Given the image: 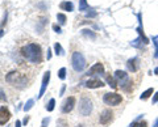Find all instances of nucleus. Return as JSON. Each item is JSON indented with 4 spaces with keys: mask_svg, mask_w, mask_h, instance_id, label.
<instances>
[{
    "mask_svg": "<svg viewBox=\"0 0 158 127\" xmlns=\"http://www.w3.org/2000/svg\"><path fill=\"white\" fill-rule=\"evenodd\" d=\"M114 111H112L111 109H104L103 111L100 113L99 115V122L101 123L103 126H108L111 125L112 121H114Z\"/></svg>",
    "mask_w": 158,
    "mask_h": 127,
    "instance_id": "423d86ee",
    "label": "nucleus"
},
{
    "mask_svg": "<svg viewBox=\"0 0 158 127\" xmlns=\"http://www.w3.org/2000/svg\"><path fill=\"white\" fill-rule=\"evenodd\" d=\"M41 127H48V126H41Z\"/></svg>",
    "mask_w": 158,
    "mask_h": 127,
    "instance_id": "a19ab883",
    "label": "nucleus"
},
{
    "mask_svg": "<svg viewBox=\"0 0 158 127\" xmlns=\"http://www.w3.org/2000/svg\"><path fill=\"white\" fill-rule=\"evenodd\" d=\"M58 77L61 80H65L66 79V68H61L58 71Z\"/></svg>",
    "mask_w": 158,
    "mask_h": 127,
    "instance_id": "b1692460",
    "label": "nucleus"
},
{
    "mask_svg": "<svg viewBox=\"0 0 158 127\" xmlns=\"http://www.w3.org/2000/svg\"><path fill=\"white\" fill-rule=\"evenodd\" d=\"M53 30H54L55 33H62V30H61V28H59V26H58L57 24H54V25H53Z\"/></svg>",
    "mask_w": 158,
    "mask_h": 127,
    "instance_id": "cd10ccee",
    "label": "nucleus"
},
{
    "mask_svg": "<svg viewBox=\"0 0 158 127\" xmlns=\"http://www.w3.org/2000/svg\"><path fill=\"white\" fill-rule=\"evenodd\" d=\"M0 101H7V97L2 91H0Z\"/></svg>",
    "mask_w": 158,
    "mask_h": 127,
    "instance_id": "c756f323",
    "label": "nucleus"
},
{
    "mask_svg": "<svg viewBox=\"0 0 158 127\" xmlns=\"http://www.w3.org/2000/svg\"><path fill=\"white\" fill-rule=\"evenodd\" d=\"M33 104H35V100H29L28 102H26V105L24 106V111H29L33 107Z\"/></svg>",
    "mask_w": 158,
    "mask_h": 127,
    "instance_id": "5701e85b",
    "label": "nucleus"
},
{
    "mask_svg": "<svg viewBox=\"0 0 158 127\" xmlns=\"http://www.w3.org/2000/svg\"><path fill=\"white\" fill-rule=\"evenodd\" d=\"M96 12L94 9H90V12H87V17H91V18H94V17H96Z\"/></svg>",
    "mask_w": 158,
    "mask_h": 127,
    "instance_id": "bb28decb",
    "label": "nucleus"
},
{
    "mask_svg": "<svg viewBox=\"0 0 158 127\" xmlns=\"http://www.w3.org/2000/svg\"><path fill=\"white\" fill-rule=\"evenodd\" d=\"M12 117V114H11V111L8 110V107L7 106H2L0 107V125H5L7 122L11 119Z\"/></svg>",
    "mask_w": 158,
    "mask_h": 127,
    "instance_id": "9b49d317",
    "label": "nucleus"
},
{
    "mask_svg": "<svg viewBox=\"0 0 158 127\" xmlns=\"http://www.w3.org/2000/svg\"><path fill=\"white\" fill-rule=\"evenodd\" d=\"M104 76H105V80H107V84L110 85L112 89H116V88H117V81H116L115 77H112L111 75H104Z\"/></svg>",
    "mask_w": 158,
    "mask_h": 127,
    "instance_id": "4468645a",
    "label": "nucleus"
},
{
    "mask_svg": "<svg viewBox=\"0 0 158 127\" xmlns=\"http://www.w3.org/2000/svg\"><path fill=\"white\" fill-rule=\"evenodd\" d=\"M46 58H48V60L51 58V51H50V48H48V55H46Z\"/></svg>",
    "mask_w": 158,
    "mask_h": 127,
    "instance_id": "f704fd0d",
    "label": "nucleus"
},
{
    "mask_svg": "<svg viewBox=\"0 0 158 127\" xmlns=\"http://www.w3.org/2000/svg\"><path fill=\"white\" fill-rule=\"evenodd\" d=\"M152 127H158V118L156 119V122L153 123V126H152Z\"/></svg>",
    "mask_w": 158,
    "mask_h": 127,
    "instance_id": "4c0bfd02",
    "label": "nucleus"
},
{
    "mask_svg": "<svg viewBox=\"0 0 158 127\" xmlns=\"http://www.w3.org/2000/svg\"><path fill=\"white\" fill-rule=\"evenodd\" d=\"M153 104H157L158 102V92L154 93V97H153V101H152Z\"/></svg>",
    "mask_w": 158,
    "mask_h": 127,
    "instance_id": "c85d7f7f",
    "label": "nucleus"
},
{
    "mask_svg": "<svg viewBox=\"0 0 158 127\" xmlns=\"http://www.w3.org/2000/svg\"><path fill=\"white\" fill-rule=\"evenodd\" d=\"M129 127H138V121H133L129 125Z\"/></svg>",
    "mask_w": 158,
    "mask_h": 127,
    "instance_id": "473e14b6",
    "label": "nucleus"
},
{
    "mask_svg": "<svg viewBox=\"0 0 158 127\" xmlns=\"http://www.w3.org/2000/svg\"><path fill=\"white\" fill-rule=\"evenodd\" d=\"M29 122V117H25L24 118V121H22V125H25L26 126V123H28Z\"/></svg>",
    "mask_w": 158,
    "mask_h": 127,
    "instance_id": "c9c22d12",
    "label": "nucleus"
},
{
    "mask_svg": "<svg viewBox=\"0 0 158 127\" xmlns=\"http://www.w3.org/2000/svg\"><path fill=\"white\" fill-rule=\"evenodd\" d=\"M153 93H154V89H153V88L146 89V91H145V92H142V94L140 96V100H144V101H145V100H148L149 97L153 94Z\"/></svg>",
    "mask_w": 158,
    "mask_h": 127,
    "instance_id": "dca6fc26",
    "label": "nucleus"
},
{
    "mask_svg": "<svg viewBox=\"0 0 158 127\" xmlns=\"http://www.w3.org/2000/svg\"><path fill=\"white\" fill-rule=\"evenodd\" d=\"M154 75H157V76H158V67H156V68H154Z\"/></svg>",
    "mask_w": 158,
    "mask_h": 127,
    "instance_id": "58836bf2",
    "label": "nucleus"
},
{
    "mask_svg": "<svg viewBox=\"0 0 158 127\" xmlns=\"http://www.w3.org/2000/svg\"><path fill=\"white\" fill-rule=\"evenodd\" d=\"M142 43H144V42H142V39L140 38V37H138V38H136L134 41H132V42H130L132 46H133V47H137V48H141V47H142Z\"/></svg>",
    "mask_w": 158,
    "mask_h": 127,
    "instance_id": "a211bd4d",
    "label": "nucleus"
},
{
    "mask_svg": "<svg viewBox=\"0 0 158 127\" xmlns=\"http://www.w3.org/2000/svg\"><path fill=\"white\" fill-rule=\"evenodd\" d=\"M49 122H50V118H45L44 121H42V126H48Z\"/></svg>",
    "mask_w": 158,
    "mask_h": 127,
    "instance_id": "7c9ffc66",
    "label": "nucleus"
},
{
    "mask_svg": "<svg viewBox=\"0 0 158 127\" xmlns=\"http://www.w3.org/2000/svg\"><path fill=\"white\" fill-rule=\"evenodd\" d=\"M54 107H55V100L50 98V101L48 102V105L45 106V109H46L48 111H53V110H54Z\"/></svg>",
    "mask_w": 158,
    "mask_h": 127,
    "instance_id": "6ab92c4d",
    "label": "nucleus"
},
{
    "mask_svg": "<svg viewBox=\"0 0 158 127\" xmlns=\"http://www.w3.org/2000/svg\"><path fill=\"white\" fill-rule=\"evenodd\" d=\"M75 104H77V100H75L74 96L67 97V98L63 101V104H62V113L63 114H69L70 111L74 109Z\"/></svg>",
    "mask_w": 158,
    "mask_h": 127,
    "instance_id": "6e6552de",
    "label": "nucleus"
},
{
    "mask_svg": "<svg viewBox=\"0 0 158 127\" xmlns=\"http://www.w3.org/2000/svg\"><path fill=\"white\" fill-rule=\"evenodd\" d=\"M21 55L24 59L33 63V64H40L42 62V50H41V46L38 43H26L21 48Z\"/></svg>",
    "mask_w": 158,
    "mask_h": 127,
    "instance_id": "f257e3e1",
    "label": "nucleus"
},
{
    "mask_svg": "<svg viewBox=\"0 0 158 127\" xmlns=\"http://www.w3.org/2000/svg\"><path fill=\"white\" fill-rule=\"evenodd\" d=\"M154 46H156V50H154V58L158 59V41H154Z\"/></svg>",
    "mask_w": 158,
    "mask_h": 127,
    "instance_id": "a878e982",
    "label": "nucleus"
},
{
    "mask_svg": "<svg viewBox=\"0 0 158 127\" xmlns=\"http://www.w3.org/2000/svg\"><path fill=\"white\" fill-rule=\"evenodd\" d=\"M57 20H58L59 24L63 25V24L66 22V16H65L63 13H58V14H57Z\"/></svg>",
    "mask_w": 158,
    "mask_h": 127,
    "instance_id": "4be33fe9",
    "label": "nucleus"
},
{
    "mask_svg": "<svg viewBox=\"0 0 158 127\" xmlns=\"http://www.w3.org/2000/svg\"><path fill=\"white\" fill-rule=\"evenodd\" d=\"M87 75L88 76H103L104 73V66H103V63H100V62H97L95 63L91 68H90L87 71Z\"/></svg>",
    "mask_w": 158,
    "mask_h": 127,
    "instance_id": "1a4fd4ad",
    "label": "nucleus"
},
{
    "mask_svg": "<svg viewBox=\"0 0 158 127\" xmlns=\"http://www.w3.org/2000/svg\"><path fill=\"white\" fill-rule=\"evenodd\" d=\"M54 50H55V54H57V55H63V54H65V51H63V48H62V46L59 43L54 45Z\"/></svg>",
    "mask_w": 158,
    "mask_h": 127,
    "instance_id": "412c9836",
    "label": "nucleus"
},
{
    "mask_svg": "<svg viewBox=\"0 0 158 127\" xmlns=\"http://www.w3.org/2000/svg\"><path fill=\"white\" fill-rule=\"evenodd\" d=\"M71 66H73L75 72H82L86 67V59L83 57V54L79 53V51L73 53V57H71Z\"/></svg>",
    "mask_w": 158,
    "mask_h": 127,
    "instance_id": "7ed1b4c3",
    "label": "nucleus"
},
{
    "mask_svg": "<svg viewBox=\"0 0 158 127\" xmlns=\"http://www.w3.org/2000/svg\"><path fill=\"white\" fill-rule=\"evenodd\" d=\"M67 122L65 121V119H58L57 121V127H66Z\"/></svg>",
    "mask_w": 158,
    "mask_h": 127,
    "instance_id": "393cba45",
    "label": "nucleus"
},
{
    "mask_svg": "<svg viewBox=\"0 0 158 127\" xmlns=\"http://www.w3.org/2000/svg\"><path fill=\"white\" fill-rule=\"evenodd\" d=\"M138 127H148V123H146L145 121H142V122L138 123Z\"/></svg>",
    "mask_w": 158,
    "mask_h": 127,
    "instance_id": "72a5a7b5",
    "label": "nucleus"
},
{
    "mask_svg": "<svg viewBox=\"0 0 158 127\" xmlns=\"http://www.w3.org/2000/svg\"><path fill=\"white\" fill-rule=\"evenodd\" d=\"M127 68H128V71H130L132 73L137 72V71L140 70V58L134 57V58L129 59V60L127 62Z\"/></svg>",
    "mask_w": 158,
    "mask_h": 127,
    "instance_id": "9d476101",
    "label": "nucleus"
},
{
    "mask_svg": "<svg viewBox=\"0 0 158 127\" xmlns=\"http://www.w3.org/2000/svg\"><path fill=\"white\" fill-rule=\"evenodd\" d=\"M115 79L116 81H117V84L121 87V89L125 87V85L128 84V81H129V75H128L125 71H121V70H117L115 71Z\"/></svg>",
    "mask_w": 158,
    "mask_h": 127,
    "instance_id": "0eeeda50",
    "label": "nucleus"
},
{
    "mask_svg": "<svg viewBox=\"0 0 158 127\" xmlns=\"http://www.w3.org/2000/svg\"><path fill=\"white\" fill-rule=\"evenodd\" d=\"M86 9H88V4H87V0H81L79 2V11H86Z\"/></svg>",
    "mask_w": 158,
    "mask_h": 127,
    "instance_id": "aec40b11",
    "label": "nucleus"
},
{
    "mask_svg": "<svg viewBox=\"0 0 158 127\" xmlns=\"http://www.w3.org/2000/svg\"><path fill=\"white\" fill-rule=\"evenodd\" d=\"M2 36H3V32H2V30H0V37H2Z\"/></svg>",
    "mask_w": 158,
    "mask_h": 127,
    "instance_id": "ea45409f",
    "label": "nucleus"
},
{
    "mask_svg": "<svg viewBox=\"0 0 158 127\" xmlns=\"http://www.w3.org/2000/svg\"><path fill=\"white\" fill-rule=\"evenodd\" d=\"M5 81L9 83L11 85L16 87L18 89H22L28 85V77L25 73L17 72V71H12V72L5 75Z\"/></svg>",
    "mask_w": 158,
    "mask_h": 127,
    "instance_id": "f03ea898",
    "label": "nucleus"
},
{
    "mask_svg": "<svg viewBox=\"0 0 158 127\" xmlns=\"http://www.w3.org/2000/svg\"><path fill=\"white\" fill-rule=\"evenodd\" d=\"M49 80H50V71H46L44 73V77H42V83H41V89H40V94L37 98H41L44 94H45V91L48 88V84H49Z\"/></svg>",
    "mask_w": 158,
    "mask_h": 127,
    "instance_id": "f8f14e48",
    "label": "nucleus"
},
{
    "mask_svg": "<svg viewBox=\"0 0 158 127\" xmlns=\"http://www.w3.org/2000/svg\"><path fill=\"white\" fill-rule=\"evenodd\" d=\"M82 33H83V36L88 37V38L96 39V34H95V33H94L92 30H90V29H83V30H82Z\"/></svg>",
    "mask_w": 158,
    "mask_h": 127,
    "instance_id": "f3484780",
    "label": "nucleus"
},
{
    "mask_svg": "<svg viewBox=\"0 0 158 127\" xmlns=\"http://www.w3.org/2000/svg\"><path fill=\"white\" fill-rule=\"evenodd\" d=\"M103 102L108 106H119L123 102V96L115 92L110 93H104L103 96Z\"/></svg>",
    "mask_w": 158,
    "mask_h": 127,
    "instance_id": "39448f33",
    "label": "nucleus"
},
{
    "mask_svg": "<svg viewBox=\"0 0 158 127\" xmlns=\"http://www.w3.org/2000/svg\"><path fill=\"white\" fill-rule=\"evenodd\" d=\"M15 127H21V122L20 121H16V123H15Z\"/></svg>",
    "mask_w": 158,
    "mask_h": 127,
    "instance_id": "e433bc0d",
    "label": "nucleus"
},
{
    "mask_svg": "<svg viewBox=\"0 0 158 127\" xmlns=\"http://www.w3.org/2000/svg\"><path fill=\"white\" fill-rule=\"evenodd\" d=\"M65 91H66V85L63 84V85H62V88H61V92H59V96H63V93H65Z\"/></svg>",
    "mask_w": 158,
    "mask_h": 127,
    "instance_id": "2f4dec72",
    "label": "nucleus"
},
{
    "mask_svg": "<svg viewBox=\"0 0 158 127\" xmlns=\"http://www.w3.org/2000/svg\"><path fill=\"white\" fill-rule=\"evenodd\" d=\"M78 111L81 115L83 117H88L92 111V101L88 98V97L83 96L79 101V106H78Z\"/></svg>",
    "mask_w": 158,
    "mask_h": 127,
    "instance_id": "20e7f679",
    "label": "nucleus"
},
{
    "mask_svg": "<svg viewBox=\"0 0 158 127\" xmlns=\"http://www.w3.org/2000/svg\"><path fill=\"white\" fill-rule=\"evenodd\" d=\"M104 83L99 79H90L86 81V87L88 89H96V88H103L104 87Z\"/></svg>",
    "mask_w": 158,
    "mask_h": 127,
    "instance_id": "ddd939ff",
    "label": "nucleus"
},
{
    "mask_svg": "<svg viewBox=\"0 0 158 127\" xmlns=\"http://www.w3.org/2000/svg\"><path fill=\"white\" fill-rule=\"evenodd\" d=\"M61 9H63V11H69V12H71V11L74 9V5H73V3L71 2H63V3H61Z\"/></svg>",
    "mask_w": 158,
    "mask_h": 127,
    "instance_id": "2eb2a0df",
    "label": "nucleus"
}]
</instances>
